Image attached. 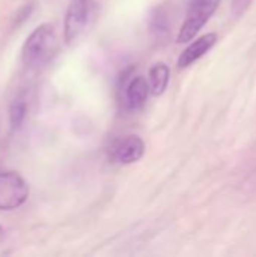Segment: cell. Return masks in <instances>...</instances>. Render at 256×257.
<instances>
[{
	"mask_svg": "<svg viewBox=\"0 0 256 257\" xmlns=\"http://www.w3.org/2000/svg\"><path fill=\"white\" fill-rule=\"evenodd\" d=\"M57 50L59 41L53 26L41 24L27 36L21 50V60L27 68H39L47 65Z\"/></svg>",
	"mask_w": 256,
	"mask_h": 257,
	"instance_id": "obj_1",
	"label": "cell"
},
{
	"mask_svg": "<svg viewBox=\"0 0 256 257\" xmlns=\"http://www.w3.org/2000/svg\"><path fill=\"white\" fill-rule=\"evenodd\" d=\"M220 0H190L186 20L178 32V42H189L195 38V35L205 26L210 17L219 8Z\"/></svg>",
	"mask_w": 256,
	"mask_h": 257,
	"instance_id": "obj_2",
	"label": "cell"
},
{
	"mask_svg": "<svg viewBox=\"0 0 256 257\" xmlns=\"http://www.w3.org/2000/svg\"><path fill=\"white\" fill-rule=\"evenodd\" d=\"M29 185L17 172H0V211H12L26 203Z\"/></svg>",
	"mask_w": 256,
	"mask_h": 257,
	"instance_id": "obj_3",
	"label": "cell"
},
{
	"mask_svg": "<svg viewBox=\"0 0 256 257\" xmlns=\"http://www.w3.org/2000/svg\"><path fill=\"white\" fill-rule=\"evenodd\" d=\"M95 9L94 0H71L65 14L63 36L68 44L74 42L88 27Z\"/></svg>",
	"mask_w": 256,
	"mask_h": 257,
	"instance_id": "obj_4",
	"label": "cell"
},
{
	"mask_svg": "<svg viewBox=\"0 0 256 257\" xmlns=\"http://www.w3.org/2000/svg\"><path fill=\"white\" fill-rule=\"evenodd\" d=\"M145 154V143L139 136H124L112 142L109 158L118 164H131L139 161Z\"/></svg>",
	"mask_w": 256,
	"mask_h": 257,
	"instance_id": "obj_5",
	"label": "cell"
},
{
	"mask_svg": "<svg viewBox=\"0 0 256 257\" xmlns=\"http://www.w3.org/2000/svg\"><path fill=\"white\" fill-rule=\"evenodd\" d=\"M219 36L217 33H207L201 38H198L195 42H192L180 56L178 59V66L180 68H187L193 62L199 60L204 54H207L217 42Z\"/></svg>",
	"mask_w": 256,
	"mask_h": 257,
	"instance_id": "obj_6",
	"label": "cell"
},
{
	"mask_svg": "<svg viewBox=\"0 0 256 257\" xmlns=\"http://www.w3.org/2000/svg\"><path fill=\"white\" fill-rule=\"evenodd\" d=\"M125 87V104L130 110H137L143 107L146 102L148 93L151 92L149 84L143 77H133L127 84H122Z\"/></svg>",
	"mask_w": 256,
	"mask_h": 257,
	"instance_id": "obj_7",
	"label": "cell"
},
{
	"mask_svg": "<svg viewBox=\"0 0 256 257\" xmlns=\"http://www.w3.org/2000/svg\"><path fill=\"white\" fill-rule=\"evenodd\" d=\"M149 32L155 41H166L170 33V21L167 11L163 6H157L149 17Z\"/></svg>",
	"mask_w": 256,
	"mask_h": 257,
	"instance_id": "obj_8",
	"label": "cell"
},
{
	"mask_svg": "<svg viewBox=\"0 0 256 257\" xmlns=\"http://www.w3.org/2000/svg\"><path fill=\"white\" fill-rule=\"evenodd\" d=\"M169 77H170V71L169 66L163 62L155 63L151 69H149V87H151V93L152 95H161L169 83Z\"/></svg>",
	"mask_w": 256,
	"mask_h": 257,
	"instance_id": "obj_9",
	"label": "cell"
},
{
	"mask_svg": "<svg viewBox=\"0 0 256 257\" xmlns=\"http://www.w3.org/2000/svg\"><path fill=\"white\" fill-rule=\"evenodd\" d=\"M26 113H27V101H26V96L21 93L12 101L11 108H9V125L12 131L18 130L23 125Z\"/></svg>",
	"mask_w": 256,
	"mask_h": 257,
	"instance_id": "obj_10",
	"label": "cell"
},
{
	"mask_svg": "<svg viewBox=\"0 0 256 257\" xmlns=\"http://www.w3.org/2000/svg\"><path fill=\"white\" fill-rule=\"evenodd\" d=\"M252 3V0H234L232 3V11L235 15H240L246 11V8Z\"/></svg>",
	"mask_w": 256,
	"mask_h": 257,
	"instance_id": "obj_11",
	"label": "cell"
},
{
	"mask_svg": "<svg viewBox=\"0 0 256 257\" xmlns=\"http://www.w3.org/2000/svg\"><path fill=\"white\" fill-rule=\"evenodd\" d=\"M2 238H3V230L0 229V241H2Z\"/></svg>",
	"mask_w": 256,
	"mask_h": 257,
	"instance_id": "obj_12",
	"label": "cell"
}]
</instances>
